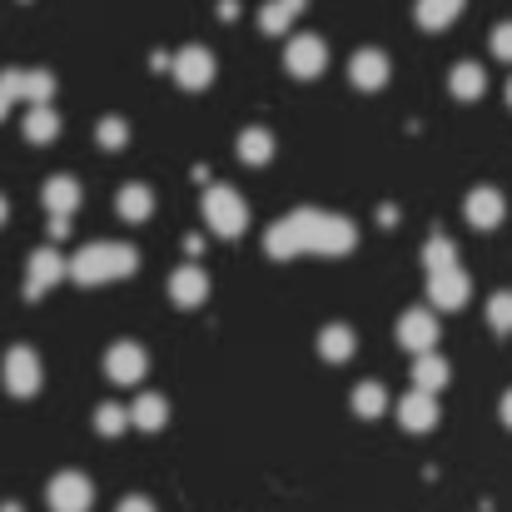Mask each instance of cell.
<instances>
[{"label":"cell","mask_w":512,"mask_h":512,"mask_svg":"<svg viewBox=\"0 0 512 512\" xmlns=\"http://www.w3.org/2000/svg\"><path fill=\"white\" fill-rule=\"evenodd\" d=\"M239 160H244V165H269V160H274V135L259 130V125H249V130L239 135Z\"/></svg>","instance_id":"cb8c5ba5"},{"label":"cell","mask_w":512,"mask_h":512,"mask_svg":"<svg viewBox=\"0 0 512 512\" xmlns=\"http://www.w3.org/2000/svg\"><path fill=\"white\" fill-rule=\"evenodd\" d=\"M0 90H5L10 100H25V105H50L55 75H50V70H5V75H0Z\"/></svg>","instance_id":"ba28073f"},{"label":"cell","mask_w":512,"mask_h":512,"mask_svg":"<svg viewBox=\"0 0 512 512\" xmlns=\"http://www.w3.org/2000/svg\"><path fill=\"white\" fill-rule=\"evenodd\" d=\"M65 279V259L55 249H35L30 264H25V299H40L45 289H55Z\"/></svg>","instance_id":"8fae6325"},{"label":"cell","mask_w":512,"mask_h":512,"mask_svg":"<svg viewBox=\"0 0 512 512\" xmlns=\"http://www.w3.org/2000/svg\"><path fill=\"white\" fill-rule=\"evenodd\" d=\"M55 135H60V115L50 105H30L25 110V140L30 145H50Z\"/></svg>","instance_id":"7402d4cb"},{"label":"cell","mask_w":512,"mask_h":512,"mask_svg":"<svg viewBox=\"0 0 512 512\" xmlns=\"http://www.w3.org/2000/svg\"><path fill=\"white\" fill-rule=\"evenodd\" d=\"M95 140H100L105 150H125V145H130V125L110 115V120H100V125H95Z\"/></svg>","instance_id":"4dcf8cb0"},{"label":"cell","mask_w":512,"mask_h":512,"mask_svg":"<svg viewBox=\"0 0 512 512\" xmlns=\"http://www.w3.org/2000/svg\"><path fill=\"white\" fill-rule=\"evenodd\" d=\"M508 105H512V80H508Z\"/></svg>","instance_id":"f35d334b"},{"label":"cell","mask_w":512,"mask_h":512,"mask_svg":"<svg viewBox=\"0 0 512 512\" xmlns=\"http://www.w3.org/2000/svg\"><path fill=\"white\" fill-rule=\"evenodd\" d=\"M239 15V0H219V20H234Z\"/></svg>","instance_id":"e575fe53"},{"label":"cell","mask_w":512,"mask_h":512,"mask_svg":"<svg viewBox=\"0 0 512 512\" xmlns=\"http://www.w3.org/2000/svg\"><path fill=\"white\" fill-rule=\"evenodd\" d=\"M145 373H150V353L140 343L120 339L115 348H105V378L110 383H145Z\"/></svg>","instance_id":"5b68a950"},{"label":"cell","mask_w":512,"mask_h":512,"mask_svg":"<svg viewBox=\"0 0 512 512\" xmlns=\"http://www.w3.org/2000/svg\"><path fill=\"white\" fill-rule=\"evenodd\" d=\"M448 90H453V100H483V90H488L483 65H473V60L453 65V70H448Z\"/></svg>","instance_id":"ac0fdd59"},{"label":"cell","mask_w":512,"mask_h":512,"mask_svg":"<svg viewBox=\"0 0 512 512\" xmlns=\"http://www.w3.org/2000/svg\"><path fill=\"white\" fill-rule=\"evenodd\" d=\"M50 512H90V503H95V488H90V478L85 473H55L50 478Z\"/></svg>","instance_id":"8992f818"},{"label":"cell","mask_w":512,"mask_h":512,"mask_svg":"<svg viewBox=\"0 0 512 512\" xmlns=\"http://www.w3.org/2000/svg\"><path fill=\"white\" fill-rule=\"evenodd\" d=\"M388 75H393V65H388V55L383 50H358L353 60H348V80L358 85V90H383L388 85Z\"/></svg>","instance_id":"9a60e30c"},{"label":"cell","mask_w":512,"mask_h":512,"mask_svg":"<svg viewBox=\"0 0 512 512\" xmlns=\"http://www.w3.org/2000/svg\"><path fill=\"white\" fill-rule=\"evenodd\" d=\"M204 219H209L214 234L239 239V234L249 229V204L239 199V189H229V184H209V189H204Z\"/></svg>","instance_id":"3957f363"},{"label":"cell","mask_w":512,"mask_h":512,"mask_svg":"<svg viewBox=\"0 0 512 512\" xmlns=\"http://www.w3.org/2000/svg\"><path fill=\"white\" fill-rule=\"evenodd\" d=\"M498 413H503V423H508V428H512V388H508V393H503V403H498Z\"/></svg>","instance_id":"d590c367"},{"label":"cell","mask_w":512,"mask_h":512,"mask_svg":"<svg viewBox=\"0 0 512 512\" xmlns=\"http://www.w3.org/2000/svg\"><path fill=\"white\" fill-rule=\"evenodd\" d=\"M120 214H125L130 224L150 219V214H155V189H150V184H140V179H130V184L120 189Z\"/></svg>","instance_id":"44dd1931"},{"label":"cell","mask_w":512,"mask_h":512,"mask_svg":"<svg viewBox=\"0 0 512 512\" xmlns=\"http://www.w3.org/2000/svg\"><path fill=\"white\" fill-rule=\"evenodd\" d=\"M304 5H309V0H269V5L259 10V30H264V35H284Z\"/></svg>","instance_id":"603a6c76"},{"label":"cell","mask_w":512,"mask_h":512,"mask_svg":"<svg viewBox=\"0 0 512 512\" xmlns=\"http://www.w3.org/2000/svg\"><path fill=\"white\" fill-rule=\"evenodd\" d=\"M458 10H463V0H418V5H413V15H418L423 30H443V25H453Z\"/></svg>","instance_id":"d4e9b609"},{"label":"cell","mask_w":512,"mask_h":512,"mask_svg":"<svg viewBox=\"0 0 512 512\" xmlns=\"http://www.w3.org/2000/svg\"><path fill=\"white\" fill-rule=\"evenodd\" d=\"M353 329H348V324H329V329H324V334H319V353H324V358H329V363H348V358H353Z\"/></svg>","instance_id":"83f0119b"},{"label":"cell","mask_w":512,"mask_h":512,"mask_svg":"<svg viewBox=\"0 0 512 512\" xmlns=\"http://www.w3.org/2000/svg\"><path fill=\"white\" fill-rule=\"evenodd\" d=\"M398 343H403L408 353L438 348V319H433V309H408V314L398 319Z\"/></svg>","instance_id":"4fadbf2b"},{"label":"cell","mask_w":512,"mask_h":512,"mask_svg":"<svg viewBox=\"0 0 512 512\" xmlns=\"http://www.w3.org/2000/svg\"><path fill=\"white\" fill-rule=\"evenodd\" d=\"M383 408H388V388L373 383V378H363V383L353 388V413H358V418H383Z\"/></svg>","instance_id":"4316f807"},{"label":"cell","mask_w":512,"mask_h":512,"mask_svg":"<svg viewBox=\"0 0 512 512\" xmlns=\"http://www.w3.org/2000/svg\"><path fill=\"white\" fill-rule=\"evenodd\" d=\"M140 264L135 244H85L75 259H65V279L75 284H105V279H130Z\"/></svg>","instance_id":"6da1fadb"},{"label":"cell","mask_w":512,"mask_h":512,"mask_svg":"<svg viewBox=\"0 0 512 512\" xmlns=\"http://www.w3.org/2000/svg\"><path fill=\"white\" fill-rule=\"evenodd\" d=\"M80 199H85V194H80V184H75L70 174H50V179H45V209H50V214H75Z\"/></svg>","instance_id":"d6986e66"},{"label":"cell","mask_w":512,"mask_h":512,"mask_svg":"<svg viewBox=\"0 0 512 512\" xmlns=\"http://www.w3.org/2000/svg\"><path fill=\"white\" fill-rule=\"evenodd\" d=\"M170 65H174V80H179L184 90H204V85L214 80V55H209L204 45H184Z\"/></svg>","instance_id":"7c38bea8"},{"label":"cell","mask_w":512,"mask_h":512,"mask_svg":"<svg viewBox=\"0 0 512 512\" xmlns=\"http://www.w3.org/2000/svg\"><path fill=\"white\" fill-rule=\"evenodd\" d=\"M488 45H493V55H498V60H512V20L493 25V40H488Z\"/></svg>","instance_id":"d6a6232c"},{"label":"cell","mask_w":512,"mask_h":512,"mask_svg":"<svg viewBox=\"0 0 512 512\" xmlns=\"http://www.w3.org/2000/svg\"><path fill=\"white\" fill-rule=\"evenodd\" d=\"M294 219V229H299V249H309V254H348L353 244H358V229L339 219V214H324V209H299V214H289Z\"/></svg>","instance_id":"7a4b0ae2"},{"label":"cell","mask_w":512,"mask_h":512,"mask_svg":"<svg viewBox=\"0 0 512 512\" xmlns=\"http://www.w3.org/2000/svg\"><path fill=\"white\" fill-rule=\"evenodd\" d=\"M503 214H508V199H503V189H493V184H478V189L463 199V219H468L473 229H498Z\"/></svg>","instance_id":"30bf717a"},{"label":"cell","mask_w":512,"mask_h":512,"mask_svg":"<svg viewBox=\"0 0 512 512\" xmlns=\"http://www.w3.org/2000/svg\"><path fill=\"white\" fill-rule=\"evenodd\" d=\"M423 269H428V274H438V269H458V249H453L448 239H428V244H423Z\"/></svg>","instance_id":"f1b7e54d"},{"label":"cell","mask_w":512,"mask_h":512,"mask_svg":"<svg viewBox=\"0 0 512 512\" xmlns=\"http://www.w3.org/2000/svg\"><path fill=\"white\" fill-rule=\"evenodd\" d=\"M448 373H453V368H448V363H443L433 348H428V353H413V388H423V393H438V388L448 383Z\"/></svg>","instance_id":"ffe728a7"},{"label":"cell","mask_w":512,"mask_h":512,"mask_svg":"<svg viewBox=\"0 0 512 512\" xmlns=\"http://www.w3.org/2000/svg\"><path fill=\"white\" fill-rule=\"evenodd\" d=\"M10 105H15V100H10V95L0 90V120H5V110H10Z\"/></svg>","instance_id":"8d00e7d4"},{"label":"cell","mask_w":512,"mask_h":512,"mask_svg":"<svg viewBox=\"0 0 512 512\" xmlns=\"http://www.w3.org/2000/svg\"><path fill=\"white\" fill-rule=\"evenodd\" d=\"M115 512H155V503H150V498H140V493H130V498H125Z\"/></svg>","instance_id":"836d02e7"},{"label":"cell","mask_w":512,"mask_h":512,"mask_svg":"<svg viewBox=\"0 0 512 512\" xmlns=\"http://www.w3.org/2000/svg\"><path fill=\"white\" fill-rule=\"evenodd\" d=\"M40 383H45L40 353H35V348H25V343H15V348L5 353V388H10L15 398H35V393H40Z\"/></svg>","instance_id":"277c9868"},{"label":"cell","mask_w":512,"mask_h":512,"mask_svg":"<svg viewBox=\"0 0 512 512\" xmlns=\"http://www.w3.org/2000/svg\"><path fill=\"white\" fill-rule=\"evenodd\" d=\"M284 65H289V75H299V80H319L324 65H329V45H324L319 35H294L289 50H284Z\"/></svg>","instance_id":"52a82bcc"},{"label":"cell","mask_w":512,"mask_h":512,"mask_svg":"<svg viewBox=\"0 0 512 512\" xmlns=\"http://www.w3.org/2000/svg\"><path fill=\"white\" fill-rule=\"evenodd\" d=\"M264 249H269L274 259H294V254H304V249H299V229H294V219H279V224H269V234H264Z\"/></svg>","instance_id":"484cf974"},{"label":"cell","mask_w":512,"mask_h":512,"mask_svg":"<svg viewBox=\"0 0 512 512\" xmlns=\"http://www.w3.org/2000/svg\"><path fill=\"white\" fill-rule=\"evenodd\" d=\"M468 299H473V279L463 274V264L428 274V304H433V309H463Z\"/></svg>","instance_id":"9c48e42d"},{"label":"cell","mask_w":512,"mask_h":512,"mask_svg":"<svg viewBox=\"0 0 512 512\" xmlns=\"http://www.w3.org/2000/svg\"><path fill=\"white\" fill-rule=\"evenodd\" d=\"M125 428H130V418H125V408H120V403H100V408H95V433L120 438Z\"/></svg>","instance_id":"f546056e"},{"label":"cell","mask_w":512,"mask_h":512,"mask_svg":"<svg viewBox=\"0 0 512 512\" xmlns=\"http://www.w3.org/2000/svg\"><path fill=\"white\" fill-rule=\"evenodd\" d=\"M488 324L498 334H512V294H493L488 299Z\"/></svg>","instance_id":"1f68e13d"},{"label":"cell","mask_w":512,"mask_h":512,"mask_svg":"<svg viewBox=\"0 0 512 512\" xmlns=\"http://www.w3.org/2000/svg\"><path fill=\"white\" fill-rule=\"evenodd\" d=\"M438 393H423V388H413L403 403H398V423L408 428V433H433L438 428Z\"/></svg>","instance_id":"5bb4252c"},{"label":"cell","mask_w":512,"mask_h":512,"mask_svg":"<svg viewBox=\"0 0 512 512\" xmlns=\"http://www.w3.org/2000/svg\"><path fill=\"white\" fill-rule=\"evenodd\" d=\"M5 214H10V204H5V194H0V224H5Z\"/></svg>","instance_id":"74e56055"},{"label":"cell","mask_w":512,"mask_h":512,"mask_svg":"<svg viewBox=\"0 0 512 512\" xmlns=\"http://www.w3.org/2000/svg\"><path fill=\"white\" fill-rule=\"evenodd\" d=\"M125 418H130V428H140V433H160V428L170 423V403H165L160 393H140V398L125 408Z\"/></svg>","instance_id":"e0dca14e"},{"label":"cell","mask_w":512,"mask_h":512,"mask_svg":"<svg viewBox=\"0 0 512 512\" xmlns=\"http://www.w3.org/2000/svg\"><path fill=\"white\" fill-rule=\"evenodd\" d=\"M170 299L179 309H199L204 299H209V279H204V269L199 264H179L170 274Z\"/></svg>","instance_id":"2e32d148"}]
</instances>
